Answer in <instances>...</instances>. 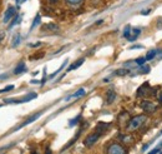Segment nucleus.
I'll use <instances>...</instances> for the list:
<instances>
[{"label":"nucleus","mask_w":162,"mask_h":154,"mask_svg":"<svg viewBox=\"0 0 162 154\" xmlns=\"http://www.w3.org/2000/svg\"><path fill=\"white\" fill-rule=\"evenodd\" d=\"M85 93H86V90L84 89V88H81V89H79L76 93H74L71 96H69V98H66V100H69L70 98H80V96H83V95H85Z\"/></svg>","instance_id":"17"},{"label":"nucleus","mask_w":162,"mask_h":154,"mask_svg":"<svg viewBox=\"0 0 162 154\" xmlns=\"http://www.w3.org/2000/svg\"><path fill=\"white\" fill-rule=\"evenodd\" d=\"M41 114H43V111H40V113H36V114H34V115H33V117H30L29 119H26V120H25V122H24V123L20 125L19 128H23V127H25V125H28V124H30V123L35 122V120H36V119H37L40 115H41ZM19 128H18V129H19Z\"/></svg>","instance_id":"10"},{"label":"nucleus","mask_w":162,"mask_h":154,"mask_svg":"<svg viewBox=\"0 0 162 154\" xmlns=\"http://www.w3.org/2000/svg\"><path fill=\"white\" fill-rule=\"evenodd\" d=\"M66 64H67V60H65V62H64V63H62V64H61V66H60V68H59V69H58V70H56V72H55V73H52V74H51V75H50V78H51V79H52V78H54V77H56V75H58V74H59V73H61V70H62V69H64V68H65V66H66Z\"/></svg>","instance_id":"21"},{"label":"nucleus","mask_w":162,"mask_h":154,"mask_svg":"<svg viewBox=\"0 0 162 154\" xmlns=\"http://www.w3.org/2000/svg\"><path fill=\"white\" fill-rule=\"evenodd\" d=\"M133 62H135V64H136V65H140V66H141V65H143V64H145L146 59H145L143 57H140V58H137L136 60H133Z\"/></svg>","instance_id":"26"},{"label":"nucleus","mask_w":162,"mask_h":154,"mask_svg":"<svg viewBox=\"0 0 162 154\" xmlns=\"http://www.w3.org/2000/svg\"><path fill=\"white\" fill-rule=\"evenodd\" d=\"M141 108H142V110L145 111V113H147V114H152V113H155V111L157 110V105L155 103L150 102V100H143L141 103Z\"/></svg>","instance_id":"3"},{"label":"nucleus","mask_w":162,"mask_h":154,"mask_svg":"<svg viewBox=\"0 0 162 154\" xmlns=\"http://www.w3.org/2000/svg\"><path fill=\"white\" fill-rule=\"evenodd\" d=\"M147 148H148V144H146V145H143V147H142V152H145V150H146Z\"/></svg>","instance_id":"34"},{"label":"nucleus","mask_w":162,"mask_h":154,"mask_svg":"<svg viewBox=\"0 0 162 154\" xmlns=\"http://www.w3.org/2000/svg\"><path fill=\"white\" fill-rule=\"evenodd\" d=\"M141 34V29L140 28H132L131 29V34H130V38L127 39L129 41H136V39L139 38V35Z\"/></svg>","instance_id":"9"},{"label":"nucleus","mask_w":162,"mask_h":154,"mask_svg":"<svg viewBox=\"0 0 162 154\" xmlns=\"http://www.w3.org/2000/svg\"><path fill=\"white\" fill-rule=\"evenodd\" d=\"M4 35H5V34H4V33H0V41H2V39H3V38H4Z\"/></svg>","instance_id":"38"},{"label":"nucleus","mask_w":162,"mask_h":154,"mask_svg":"<svg viewBox=\"0 0 162 154\" xmlns=\"http://www.w3.org/2000/svg\"><path fill=\"white\" fill-rule=\"evenodd\" d=\"M23 2H26V0H23Z\"/></svg>","instance_id":"42"},{"label":"nucleus","mask_w":162,"mask_h":154,"mask_svg":"<svg viewBox=\"0 0 162 154\" xmlns=\"http://www.w3.org/2000/svg\"><path fill=\"white\" fill-rule=\"evenodd\" d=\"M109 127H110V125L106 124V123H99V125L96 127V132L99 134H102V133H105L107 130V128H109Z\"/></svg>","instance_id":"13"},{"label":"nucleus","mask_w":162,"mask_h":154,"mask_svg":"<svg viewBox=\"0 0 162 154\" xmlns=\"http://www.w3.org/2000/svg\"><path fill=\"white\" fill-rule=\"evenodd\" d=\"M158 100H160V103L162 104V93L160 94V96H158Z\"/></svg>","instance_id":"36"},{"label":"nucleus","mask_w":162,"mask_h":154,"mask_svg":"<svg viewBox=\"0 0 162 154\" xmlns=\"http://www.w3.org/2000/svg\"><path fill=\"white\" fill-rule=\"evenodd\" d=\"M40 23V15H39V14H37V15H36V18L34 19V21H33V24H31V28H30V32L31 30H34V28L37 25Z\"/></svg>","instance_id":"25"},{"label":"nucleus","mask_w":162,"mask_h":154,"mask_svg":"<svg viewBox=\"0 0 162 154\" xmlns=\"http://www.w3.org/2000/svg\"><path fill=\"white\" fill-rule=\"evenodd\" d=\"M12 89H14V85H12V84H10V85H8V87H5L4 89L0 90V93H6V92H10V90H12Z\"/></svg>","instance_id":"28"},{"label":"nucleus","mask_w":162,"mask_h":154,"mask_svg":"<svg viewBox=\"0 0 162 154\" xmlns=\"http://www.w3.org/2000/svg\"><path fill=\"white\" fill-rule=\"evenodd\" d=\"M20 20H21V15H16L14 19H12V21L10 23V25H9V29H11L14 25H16V24H19L20 23Z\"/></svg>","instance_id":"22"},{"label":"nucleus","mask_w":162,"mask_h":154,"mask_svg":"<svg viewBox=\"0 0 162 154\" xmlns=\"http://www.w3.org/2000/svg\"><path fill=\"white\" fill-rule=\"evenodd\" d=\"M36 96H37L36 93H29L26 96L21 98V99H4V100L8 104H10V103H25V102H30L31 99H34V98H36Z\"/></svg>","instance_id":"5"},{"label":"nucleus","mask_w":162,"mask_h":154,"mask_svg":"<svg viewBox=\"0 0 162 154\" xmlns=\"http://www.w3.org/2000/svg\"><path fill=\"white\" fill-rule=\"evenodd\" d=\"M15 13H16V9L14 8V6H9L8 8V10L5 11V14H4V19H3V21L6 24V23H9L12 18H14V15H15Z\"/></svg>","instance_id":"6"},{"label":"nucleus","mask_w":162,"mask_h":154,"mask_svg":"<svg viewBox=\"0 0 162 154\" xmlns=\"http://www.w3.org/2000/svg\"><path fill=\"white\" fill-rule=\"evenodd\" d=\"M107 154H127V149L120 143H111L106 149Z\"/></svg>","instance_id":"2"},{"label":"nucleus","mask_w":162,"mask_h":154,"mask_svg":"<svg viewBox=\"0 0 162 154\" xmlns=\"http://www.w3.org/2000/svg\"><path fill=\"white\" fill-rule=\"evenodd\" d=\"M160 152H161V148L156 147V148H155V149H152L151 152H148V154H160Z\"/></svg>","instance_id":"29"},{"label":"nucleus","mask_w":162,"mask_h":154,"mask_svg":"<svg viewBox=\"0 0 162 154\" xmlns=\"http://www.w3.org/2000/svg\"><path fill=\"white\" fill-rule=\"evenodd\" d=\"M147 122V115L145 114H140V115H136V117H133L129 120V124H127V127H126V130L127 132H136L139 130L142 125Z\"/></svg>","instance_id":"1"},{"label":"nucleus","mask_w":162,"mask_h":154,"mask_svg":"<svg viewBox=\"0 0 162 154\" xmlns=\"http://www.w3.org/2000/svg\"><path fill=\"white\" fill-rule=\"evenodd\" d=\"M130 73L129 69H118L114 73V75H118V77H122V75H127Z\"/></svg>","instance_id":"20"},{"label":"nucleus","mask_w":162,"mask_h":154,"mask_svg":"<svg viewBox=\"0 0 162 154\" xmlns=\"http://www.w3.org/2000/svg\"><path fill=\"white\" fill-rule=\"evenodd\" d=\"M157 50H150V51H148L147 53V55H146V57H145V59H146V62L147 60H152L155 57H156V55H157Z\"/></svg>","instance_id":"18"},{"label":"nucleus","mask_w":162,"mask_h":154,"mask_svg":"<svg viewBox=\"0 0 162 154\" xmlns=\"http://www.w3.org/2000/svg\"><path fill=\"white\" fill-rule=\"evenodd\" d=\"M19 2H20V0H16V3H19Z\"/></svg>","instance_id":"41"},{"label":"nucleus","mask_w":162,"mask_h":154,"mask_svg":"<svg viewBox=\"0 0 162 154\" xmlns=\"http://www.w3.org/2000/svg\"><path fill=\"white\" fill-rule=\"evenodd\" d=\"M65 2L69 5H71V6H79L80 4H83L85 0H65Z\"/></svg>","instance_id":"19"},{"label":"nucleus","mask_w":162,"mask_h":154,"mask_svg":"<svg viewBox=\"0 0 162 154\" xmlns=\"http://www.w3.org/2000/svg\"><path fill=\"white\" fill-rule=\"evenodd\" d=\"M8 78V74H0V79H6Z\"/></svg>","instance_id":"33"},{"label":"nucleus","mask_w":162,"mask_h":154,"mask_svg":"<svg viewBox=\"0 0 162 154\" xmlns=\"http://www.w3.org/2000/svg\"><path fill=\"white\" fill-rule=\"evenodd\" d=\"M45 154H51V149H50V148H48V149H46V152H45Z\"/></svg>","instance_id":"35"},{"label":"nucleus","mask_w":162,"mask_h":154,"mask_svg":"<svg viewBox=\"0 0 162 154\" xmlns=\"http://www.w3.org/2000/svg\"><path fill=\"white\" fill-rule=\"evenodd\" d=\"M158 148H162V143H160V145H158Z\"/></svg>","instance_id":"40"},{"label":"nucleus","mask_w":162,"mask_h":154,"mask_svg":"<svg viewBox=\"0 0 162 154\" xmlns=\"http://www.w3.org/2000/svg\"><path fill=\"white\" fill-rule=\"evenodd\" d=\"M80 119H81V114H79L75 119H71V120H70V123H69V125H70V127H74V125H76V124L80 122Z\"/></svg>","instance_id":"24"},{"label":"nucleus","mask_w":162,"mask_h":154,"mask_svg":"<svg viewBox=\"0 0 162 154\" xmlns=\"http://www.w3.org/2000/svg\"><path fill=\"white\" fill-rule=\"evenodd\" d=\"M48 2H49L50 4H58V3H59V0H48Z\"/></svg>","instance_id":"30"},{"label":"nucleus","mask_w":162,"mask_h":154,"mask_svg":"<svg viewBox=\"0 0 162 154\" xmlns=\"http://www.w3.org/2000/svg\"><path fill=\"white\" fill-rule=\"evenodd\" d=\"M25 70H26L25 63H24V62H20V63L15 66V69H14V74H20V73H23V72H25Z\"/></svg>","instance_id":"12"},{"label":"nucleus","mask_w":162,"mask_h":154,"mask_svg":"<svg viewBox=\"0 0 162 154\" xmlns=\"http://www.w3.org/2000/svg\"><path fill=\"white\" fill-rule=\"evenodd\" d=\"M84 62H85V59H83V58H81V59H79L77 62H75V63H72L69 68H67V70L66 72H71V70H75V69H77L79 66H81V65H83L84 64Z\"/></svg>","instance_id":"11"},{"label":"nucleus","mask_w":162,"mask_h":154,"mask_svg":"<svg viewBox=\"0 0 162 154\" xmlns=\"http://www.w3.org/2000/svg\"><path fill=\"white\" fill-rule=\"evenodd\" d=\"M116 100V92L114 89H109L106 92V104H112Z\"/></svg>","instance_id":"7"},{"label":"nucleus","mask_w":162,"mask_h":154,"mask_svg":"<svg viewBox=\"0 0 162 154\" xmlns=\"http://www.w3.org/2000/svg\"><path fill=\"white\" fill-rule=\"evenodd\" d=\"M31 154H39V153H37L36 150H33V152H31Z\"/></svg>","instance_id":"39"},{"label":"nucleus","mask_w":162,"mask_h":154,"mask_svg":"<svg viewBox=\"0 0 162 154\" xmlns=\"http://www.w3.org/2000/svg\"><path fill=\"white\" fill-rule=\"evenodd\" d=\"M41 29H43L44 32H46V30H59V26H58L56 24H54V23H50V24L43 25Z\"/></svg>","instance_id":"14"},{"label":"nucleus","mask_w":162,"mask_h":154,"mask_svg":"<svg viewBox=\"0 0 162 154\" xmlns=\"http://www.w3.org/2000/svg\"><path fill=\"white\" fill-rule=\"evenodd\" d=\"M41 45V43H36V44H30V47L31 48H36V47H40Z\"/></svg>","instance_id":"32"},{"label":"nucleus","mask_w":162,"mask_h":154,"mask_svg":"<svg viewBox=\"0 0 162 154\" xmlns=\"http://www.w3.org/2000/svg\"><path fill=\"white\" fill-rule=\"evenodd\" d=\"M151 13V10H147V11H142L141 14H143V15H145V14H150Z\"/></svg>","instance_id":"37"},{"label":"nucleus","mask_w":162,"mask_h":154,"mask_svg":"<svg viewBox=\"0 0 162 154\" xmlns=\"http://www.w3.org/2000/svg\"><path fill=\"white\" fill-rule=\"evenodd\" d=\"M148 89H150V84L148 83H143L142 85L137 89V93H136V95L140 98V96H145L146 94H148L150 92H148Z\"/></svg>","instance_id":"8"},{"label":"nucleus","mask_w":162,"mask_h":154,"mask_svg":"<svg viewBox=\"0 0 162 154\" xmlns=\"http://www.w3.org/2000/svg\"><path fill=\"white\" fill-rule=\"evenodd\" d=\"M131 25H126L125 26V29H124V36L126 38V39H129L130 38V34H131Z\"/></svg>","instance_id":"23"},{"label":"nucleus","mask_w":162,"mask_h":154,"mask_svg":"<svg viewBox=\"0 0 162 154\" xmlns=\"http://www.w3.org/2000/svg\"><path fill=\"white\" fill-rule=\"evenodd\" d=\"M20 41H21V35L19 33H16L14 36H12V48H16L19 44H20Z\"/></svg>","instance_id":"16"},{"label":"nucleus","mask_w":162,"mask_h":154,"mask_svg":"<svg viewBox=\"0 0 162 154\" xmlns=\"http://www.w3.org/2000/svg\"><path fill=\"white\" fill-rule=\"evenodd\" d=\"M133 141H135V138L132 135H122L121 137V142L124 144H132Z\"/></svg>","instance_id":"15"},{"label":"nucleus","mask_w":162,"mask_h":154,"mask_svg":"<svg viewBox=\"0 0 162 154\" xmlns=\"http://www.w3.org/2000/svg\"><path fill=\"white\" fill-rule=\"evenodd\" d=\"M100 135L101 134H99L97 132H95V133H91V134H89L86 138H85V141H84V145L85 147H87V148H90V147H92L93 144H95L97 141H99V138H100Z\"/></svg>","instance_id":"4"},{"label":"nucleus","mask_w":162,"mask_h":154,"mask_svg":"<svg viewBox=\"0 0 162 154\" xmlns=\"http://www.w3.org/2000/svg\"><path fill=\"white\" fill-rule=\"evenodd\" d=\"M140 48H142V45H132L130 49H140Z\"/></svg>","instance_id":"31"},{"label":"nucleus","mask_w":162,"mask_h":154,"mask_svg":"<svg viewBox=\"0 0 162 154\" xmlns=\"http://www.w3.org/2000/svg\"><path fill=\"white\" fill-rule=\"evenodd\" d=\"M140 73H141V74H147V73H150V66H148V65L142 66V65H141V68H140Z\"/></svg>","instance_id":"27"}]
</instances>
